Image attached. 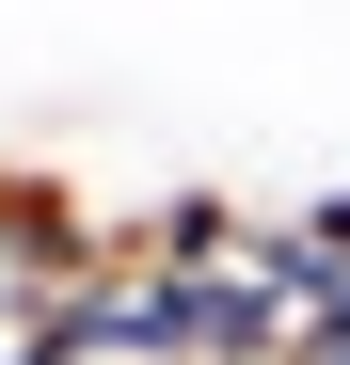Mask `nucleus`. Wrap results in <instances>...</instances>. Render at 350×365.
Wrapping results in <instances>:
<instances>
[{"mask_svg": "<svg viewBox=\"0 0 350 365\" xmlns=\"http://www.w3.org/2000/svg\"><path fill=\"white\" fill-rule=\"evenodd\" d=\"M111 255H128V238H111L96 207H64L48 175H0V349H32Z\"/></svg>", "mask_w": 350, "mask_h": 365, "instance_id": "1", "label": "nucleus"}]
</instances>
